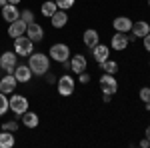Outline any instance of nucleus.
<instances>
[{
    "label": "nucleus",
    "mask_w": 150,
    "mask_h": 148,
    "mask_svg": "<svg viewBox=\"0 0 150 148\" xmlns=\"http://www.w3.org/2000/svg\"><path fill=\"white\" fill-rule=\"evenodd\" d=\"M140 146H142V148H148V146H150V140H148L146 136H144L142 140H140Z\"/></svg>",
    "instance_id": "32"
},
{
    "label": "nucleus",
    "mask_w": 150,
    "mask_h": 148,
    "mask_svg": "<svg viewBox=\"0 0 150 148\" xmlns=\"http://www.w3.org/2000/svg\"><path fill=\"white\" fill-rule=\"evenodd\" d=\"M20 20H24L26 24H30V22H36V16L30 8H24V10H20Z\"/></svg>",
    "instance_id": "24"
},
{
    "label": "nucleus",
    "mask_w": 150,
    "mask_h": 148,
    "mask_svg": "<svg viewBox=\"0 0 150 148\" xmlns=\"http://www.w3.org/2000/svg\"><path fill=\"white\" fill-rule=\"evenodd\" d=\"M44 78H46V82H48V84H56V76H54V74H52V72H50V70H48V72H46V74H44Z\"/></svg>",
    "instance_id": "30"
},
{
    "label": "nucleus",
    "mask_w": 150,
    "mask_h": 148,
    "mask_svg": "<svg viewBox=\"0 0 150 148\" xmlns=\"http://www.w3.org/2000/svg\"><path fill=\"white\" fill-rule=\"evenodd\" d=\"M14 78L18 80V84H26V82H30L32 78V70L28 64H16V68H14Z\"/></svg>",
    "instance_id": "9"
},
{
    "label": "nucleus",
    "mask_w": 150,
    "mask_h": 148,
    "mask_svg": "<svg viewBox=\"0 0 150 148\" xmlns=\"http://www.w3.org/2000/svg\"><path fill=\"white\" fill-rule=\"evenodd\" d=\"M110 46H112V50L122 52V50L128 46V34L126 32H114L112 38H110Z\"/></svg>",
    "instance_id": "15"
},
{
    "label": "nucleus",
    "mask_w": 150,
    "mask_h": 148,
    "mask_svg": "<svg viewBox=\"0 0 150 148\" xmlns=\"http://www.w3.org/2000/svg\"><path fill=\"white\" fill-rule=\"evenodd\" d=\"M92 50V58H94V62L96 64H100V62H104V60H108L110 58V46H106V44H98L94 46V48H90Z\"/></svg>",
    "instance_id": "10"
},
{
    "label": "nucleus",
    "mask_w": 150,
    "mask_h": 148,
    "mask_svg": "<svg viewBox=\"0 0 150 148\" xmlns=\"http://www.w3.org/2000/svg\"><path fill=\"white\" fill-rule=\"evenodd\" d=\"M14 144H16V136H14V132L0 130V148H12Z\"/></svg>",
    "instance_id": "21"
},
{
    "label": "nucleus",
    "mask_w": 150,
    "mask_h": 148,
    "mask_svg": "<svg viewBox=\"0 0 150 148\" xmlns=\"http://www.w3.org/2000/svg\"><path fill=\"white\" fill-rule=\"evenodd\" d=\"M102 100H104V102H110V100H112V94H104Z\"/></svg>",
    "instance_id": "33"
},
{
    "label": "nucleus",
    "mask_w": 150,
    "mask_h": 148,
    "mask_svg": "<svg viewBox=\"0 0 150 148\" xmlns=\"http://www.w3.org/2000/svg\"><path fill=\"white\" fill-rule=\"evenodd\" d=\"M2 130H8V132H18V122L16 120H6V122H2Z\"/></svg>",
    "instance_id": "27"
},
{
    "label": "nucleus",
    "mask_w": 150,
    "mask_h": 148,
    "mask_svg": "<svg viewBox=\"0 0 150 148\" xmlns=\"http://www.w3.org/2000/svg\"><path fill=\"white\" fill-rule=\"evenodd\" d=\"M48 56L50 60H54V62H66L72 54H70V46L64 44V42H56V44L50 46V50H48Z\"/></svg>",
    "instance_id": "4"
},
{
    "label": "nucleus",
    "mask_w": 150,
    "mask_h": 148,
    "mask_svg": "<svg viewBox=\"0 0 150 148\" xmlns=\"http://www.w3.org/2000/svg\"><path fill=\"white\" fill-rule=\"evenodd\" d=\"M20 2H22V0H8V4H16V6H18Z\"/></svg>",
    "instance_id": "35"
},
{
    "label": "nucleus",
    "mask_w": 150,
    "mask_h": 148,
    "mask_svg": "<svg viewBox=\"0 0 150 148\" xmlns=\"http://www.w3.org/2000/svg\"><path fill=\"white\" fill-rule=\"evenodd\" d=\"M26 28H28V24L18 18V20H14V22L8 24V36H10L12 40L18 38V36H24L26 34Z\"/></svg>",
    "instance_id": "11"
},
{
    "label": "nucleus",
    "mask_w": 150,
    "mask_h": 148,
    "mask_svg": "<svg viewBox=\"0 0 150 148\" xmlns=\"http://www.w3.org/2000/svg\"><path fill=\"white\" fill-rule=\"evenodd\" d=\"M56 2V6H58V10H66L68 12L74 4H76V0H54Z\"/></svg>",
    "instance_id": "25"
},
{
    "label": "nucleus",
    "mask_w": 150,
    "mask_h": 148,
    "mask_svg": "<svg viewBox=\"0 0 150 148\" xmlns=\"http://www.w3.org/2000/svg\"><path fill=\"white\" fill-rule=\"evenodd\" d=\"M18 56L22 58H28L32 52H34V42L28 38V36H18V38H14V48H12Z\"/></svg>",
    "instance_id": "3"
},
{
    "label": "nucleus",
    "mask_w": 150,
    "mask_h": 148,
    "mask_svg": "<svg viewBox=\"0 0 150 148\" xmlns=\"http://www.w3.org/2000/svg\"><path fill=\"white\" fill-rule=\"evenodd\" d=\"M56 10H58V6H56V2H54V0H44V2H42V6H40L42 16H46V18H50Z\"/></svg>",
    "instance_id": "22"
},
{
    "label": "nucleus",
    "mask_w": 150,
    "mask_h": 148,
    "mask_svg": "<svg viewBox=\"0 0 150 148\" xmlns=\"http://www.w3.org/2000/svg\"><path fill=\"white\" fill-rule=\"evenodd\" d=\"M8 106H10V112L16 114V116H22L26 110H28V98L24 96V94H16V92H12V96L8 98Z\"/></svg>",
    "instance_id": "2"
},
{
    "label": "nucleus",
    "mask_w": 150,
    "mask_h": 148,
    "mask_svg": "<svg viewBox=\"0 0 150 148\" xmlns=\"http://www.w3.org/2000/svg\"><path fill=\"white\" fill-rule=\"evenodd\" d=\"M70 70L78 76L80 72H84V70H88V60H86V56L84 54H72L70 56Z\"/></svg>",
    "instance_id": "8"
},
{
    "label": "nucleus",
    "mask_w": 150,
    "mask_h": 148,
    "mask_svg": "<svg viewBox=\"0 0 150 148\" xmlns=\"http://www.w3.org/2000/svg\"><path fill=\"white\" fill-rule=\"evenodd\" d=\"M138 98L142 100V102H150V88H148V86L140 88V92H138Z\"/></svg>",
    "instance_id": "28"
},
{
    "label": "nucleus",
    "mask_w": 150,
    "mask_h": 148,
    "mask_svg": "<svg viewBox=\"0 0 150 148\" xmlns=\"http://www.w3.org/2000/svg\"><path fill=\"white\" fill-rule=\"evenodd\" d=\"M78 82H80V84H88V82H90V74H88L86 70L80 72V74H78Z\"/></svg>",
    "instance_id": "29"
},
{
    "label": "nucleus",
    "mask_w": 150,
    "mask_h": 148,
    "mask_svg": "<svg viewBox=\"0 0 150 148\" xmlns=\"http://www.w3.org/2000/svg\"><path fill=\"white\" fill-rule=\"evenodd\" d=\"M148 6H150V0H148Z\"/></svg>",
    "instance_id": "38"
},
{
    "label": "nucleus",
    "mask_w": 150,
    "mask_h": 148,
    "mask_svg": "<svg viewBox=\"0 0 150 148\" xmlns=\"http://www.w3.org/2000/svg\"><path fill=\"white\" fill-rule=\"evenodd\" d=\"M82 42L86 48H94V46L100 42V34H98V30L96 28H88V30H84V34H82Z\"/></svg>",
    "instance_id": "17"
},
{
    "label": "nucleus",
    "mask_w": 150,
    "mask_h": 148,
    "mask_svg": "<svg viewBox=\"0 0 150 148\" xmlns=\"http://www.w3.org/2000/svg\"><path fill=\"white\" fill-rule=\"evenodd\" d=\"M112 28H114V32H126L128 34L132 30V20L128 16H116L112 20Z\"/></svg>",
    "instance_id": "16"
},
{
    "label": "nucleus",
    "mask_w": 150,
    "mask_h": 148,
    "mask_svg": "<svg viewBox=\"0 0 150 148\" xmlns=\"http://www.w3.org/2000/svg\"><path fill=\"white\" fill-rule=\"evenodd\" d=\"M98 66H100V70H102L104 74H116V72H118V62H116V60H110V58L104 60V62H100Z\"/></svg>",
    "instance_id": "23"
},
{
    "label": "nucleus",
    "mask_w": 150,
    "mask_h": 148,
    "mask_svg": "<svg viewBox=\"0 0 150 148\" xmlns=\"http://www.w3.org/2000/svg\"><path fill=\"white\" fill-rule=\"evenodd\" d=\"M144 136H146V138H148V140H150V124L146 126V132H144Z\"/></svg>",
    "instance_id": "34"
},
{
    "label": "nucleus",
    "mask_w": 150,
    "mask_h": 148,
    "mask_svg": "<svg viewBox=\"0 0 150 148\" xmlns=\"http://www.w3.org/2000/svg\"><path fill=\"white\" fill-rule=\"evenodd\" d=\"M50 56L44 52H32L28 56V66L32 70V76H44L48 70H50Z\"/></svg>",
    "instance_id": "1"
},
{
    "label": "nucleus",
    "mask_w": 150,
    "mask_h": 148,
    "mask_svg": "<svg viewBox=\"0 0 150 148\" xmlns=\"http://www.w3.org/2000/svg\"><path fill=\"white\" fill-rule=\"evenodd\" d=\"M144 50H146V52H150V34L144 36Z\"/></svg>",
    "instance_id": "31"
},
{
    "label": "nucleus",
    "mask_w": 150,
    "mask_h": 148,
    "mask_svg": "<svg viewBox=\"0 0 150 148\" xmlns=\"http://www.w3.org/2000/svg\"><path fill=\"white\" fill-rule=\"evenodd\" d=\"M144 108H146V110L150 112V102H144Z\"/></svg>",
    "instance_id": "37"
},
{
    "label": "nucleus",
    "mask_w": 150,
    "mask_h": 148,
    "mask_svg": "<svg viewBox=\"0 0 150 148\" xmlns=\"http://www.w3.org/2000/svg\"><path fill=\"white\" fill-rule=\"evenodd\" d=\"M8 110H10V106H8V98H6L4 92H0V116H4Z\"/></svg>",
    "instance_id": "26"
},
{
    "label": "nucleus",
    "mask_w": 150,
    "mask_h": 148,
    "mask_svg": "<svg viewBox=\"0 0 150 148\" xmlns=\"http://www.w3.org/2000/svg\"><path fill=\"white\" fill-rule=\"evenodd\" d=\"M132 34L136 38H144L146 34H150V22L146 20H138V22H132Z\"/></svg>",
    "instance_id": "18"
},
{
    "label": "nucleus",
    "mask_w": 150,
    "mask_h": 148,
    "mask_svg": "<svg viewBox=\"0 0 150 148\" xmlns=\"http://www.w3.org/2000/svg\"><path fill=\"white\" fill-rule=\"evenodd\" d=\"M148 64H150V62H148Z\"/></svg>",
    "instance_id": "39"
},
{
    "label": "nucleus",
    "mask_w": 150,
    "mask_h": 148,
    "mask_svg": "<svg viewBox=\"0 0 150 148\" xmlns=\"http://www.w3.org/2000/svg\"><path fill=\"white\" fill-rule=\"evenodd\" d=\"M6 4H8V0H0V8H2V6H6Z\"/></svg>",
    "instance_id": "36"
},
{
    "label": "nucleus",
    "mask_w": 150,
    "mask_h": 148,
    "mask_svg": "<svg viewBox=\"0 0 150 148\" xmlns=\"http://www.w3.org/2000/svg\"><path fill=\"white\" fill-rule=\"evenodd\" d=\"M16 58L18 54L14 50H6L0 54V70H4L6 74H14V68H16Z\"/></svg>",
    "instance_id": "6"
},
{
    "label": "nucleus",
    "mask_w": 150,
    "mask_h": 148,
    "mask_svg": "<svg viewBox=\"0 0 150 148\" xmlns=\"http://www.w3.org/2000/svg\"><path fill=\"white\" fill-rule=\"evenodd\" d=\"M16 84H18V80L14 78V74H4L0 78V92L12 94V92H16Z\"/></svg>",
    "instance_id": "12"
},
{
    "label": "nucleus",
    "mask_w": 150,
    "mask_h": 148,
    "mask_svg": "<svg viewBox=\"0 0 150 148\" xmlns=\"http://www.w3.org/2000/svg\"><path fill=\"white\" fill-rule=\"evenodd\" d=\"M98 84H100L102 94H116L118 92V80L114 78V74H102L98 78Z\"/></svg>",
    "instance_id": "7"
},
{
    "label": "nucleus",
    "mask_w": 150,
    "mask_h": 148,
    "mask_svg": "<svg viewBox=\"0 0 150 148\" xmlns=\"http://www.w3.org/2000/svg\"><path fill=\"white\" fill-rule=\"evenodd\" d=\"M0 14H2V18H4L8 24L20 18V10H18L16 4H6V6H2V8H0Z\"/></svg>",
    "instance_id": "13"
},
{
    "label": "nucleus",
    "mask_w": 150,
    "mask_h": 148,
    "mask_svg": "<svg viewBox=\"0 0 150 148\" xmlns=\"http://www.w3.org/2000/svg\"><path fill=\"white\" fill-rule=\"evenodd\" d=\"M56 90H58L60 96H72L74 90H76V80H74V76L62 74V76L56 80Z\"/></svg>",
    "instance_id": "5"
},
{
    "label": "nucleus",
    "mask_w": 150,
    "mask_h": 148,
    "mask_svg": "<svg viewBox=\"0 0 150 148\" xmlns=\"http://www.w3.org/2000/svg\"><path fill=\"white\" fill-rule=\"evenodd\" d=\"M26 36L36 44V42H40V40L44 38V28H42L38 22H30L28 28H26Z\"/></svg>",
    "instance_id": "14"
},
{
    "label": "nucleus",
    "mask_w": 150,
    "mask_h": 148,
    "mask_svg": "<svg viewBox=\"0 0 150 148\" xmlns=\"http://www.w3.org/2000/svg\"><path fill=\"white\" fill-rule=\"evenodd\" d=\"M22 124L26 126V128H36V126L40 124V116H38L36 112L26 110V112L22 114Z\"/></svg>",
    "instance_id": "20"
},
{
    "label": "nucleus",
    "mask_w": 150,
    "mask_h": 148,
    "mask_svg": "<svg viewBox=\"0 0 150 148\" xmlns=\"http://www.w3.org/2000/svg\"><path fill=\"white\" fill-rule=\"evenodd\" d=\"M50 24L54 28H64L68 24V12L66 10H56L52 16H50Z\"/></svg>",
    "instance_id": "19"
}]
</instances>
